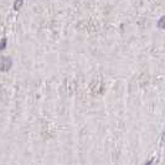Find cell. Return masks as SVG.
<instances>
[{
  "mask_svg": "<svg viewBox=\"0 0 165 165\" xmlns=\"http://www.w3.org/2000/svg\"><path fill=\"white\" fill-rule=\"evenodd\" d=\"M158 25L160 27H164L165 29V17H161V19H160V21L158 22Z\"/></svg>",
  "mask_w": 165,
  "mask_h": 165,
  "instance_id": "6da1fadb",
  "label": "cell"
},
{
  "mask_svg": "<svg viewBox=\"0 0 165 165\" xmlns=\"http://www.w3.org/2000/svg\"><path fill=\"white\" fill-rule=\"evenodd\" d=\"M151 161H153V160H150V161H149V163H148L146 165H150V164H151Z\"/></svg>",
  "mask_w": 165,
  "mask_h": 165,
  "instance_id": "7a4b0ae2",
  "label": "cell"
}]
</instances>
